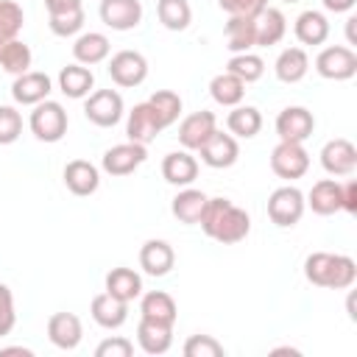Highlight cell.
<instances>
[{"label": "cell", "mask_w": 357, "mask_h": 357, "mask_svg": "<svg viewBox=\"0 0 357 357\" xmlns=\"http://www.w3.org/2000/svg\"><path fill=\"white\" fill-rule=\"evenodd\" d=\"M198 226L204 229L206 237H212L223 245H231V243H240L248 237L251 218L245 209H240L229 198H206V206L201 212Z\"/></svg>", "instance_id": "obj_1"}, {"label": "cell", "mask_w": 357, "mask_h": 357, "mask_svg": "<svg viewBox=\"0 0 357 357\" xmlns=\"http://www.w3.org/2000/svg\"><path fill=\"white\" fill-rule=\"evenodd\" d=\"M304 276L315 287H329V290H346L357 279V262L346 254H329V251H315L304 259Z\"/></svg>", "instance_id": "obj_2"}, {"label": "cell", "mask_w": 357, "mask_h": 357, "mask_svg": "<svg viewBox=\"0 0 357 357\" xmlns=\"http://www.w3.org/2000/svg\"><path fill=\"white\" fill-rule=\"evenodd\" d=\"M28 126H31V134L39 142H59L67 134L70 117H67V112H64V106L59 100L47 98V100L33 106V112L28 117Z\"/></svg>", "instance_id": "obj_3"}, {"label": "cell", "mask_w": 357, "mask_h": 357, "mask_svg": "<svg viewBox=\"0 0 357 357\" xmlns=\"http://www.w3.org/2000/svg\"><path fill=\"white\" fill-rule=\"evenodd\" d=\"M307 204H304V192L293 184H284V187H276L268 198V218L271 223H276L279 229H290L301 220Z\"/></svg>", "instance_id": "obj_4"}, {"label": "cell", "mask_w": 357, "mask_h": 357, "mask_svg": "<svg viewBox=\"0 0 357 357\" xmlns=\"http://www.w3.org/2000/svg\"><path fill=\"white\" fill-rule=\"evenodd\" d=\"M84 114L89 123L100 126V128H112L123 120L126 114V103H123V95L117 89H95L86 95L84 100Z\"/></svg>", "instance_id": "obj_5"}, {"label": "cell", "mask_w": 357, "mask_h": 357, "mask_svg": "<svg viewBox=\"0 0 357 357\" xmlns=\"http://www.w3.org/2000/svg\"><path fill=\"white\" fill-rule=\"evenodd\" d=\"M315 70L326 81H349L357 73V53L346 45H329L315 56Z\"/></svg>", "instance_id": "obj_6"}, {"label": "cell", "mask_w": 357, "mask_h": 357, "mask_svg": "<svg viewBox=\"0 0 357 357\" xmlns=\"http://www.w3.org/2000/svg\"><path fill=\"white\" fill-rule=\"evenodd\" d=\"M106 70H109V78L117 86L131 89V86H139L148 78V59L139 50H117L109 59V67Z\"/></svg>", "instance_id": "obj_7"}, {"label": "cell", "mask_w": 357, "mask_h": 357, "mask_svg": "<svg viewBox=\"0 0 357 357\" xmlns=\"http://www.w3.org/2000/svg\"><path fill=\"white\" fill-rule=\"evenodd\" d=\"M271 170L279 178H301L310 170V153L304 151V142H284L279 139V145L271 151Z\"/></svg>", "instance_id": "obj_8"}, {"label": "cell", "mask_w": 357, "mask_h": 357, "mask_svg": "<svg viewBox=\"0 0 357 357\" xmlns=\"http://www.w3.org/2000/svg\"><path fill=\"white\" fill-rule=\"evenodd\" d=\"M315 131V117L307 106H287L276 114V134L284 142H304Z\"/></svg>", "instance_id": "obj_9"}, {"label": "cell", "mask_w": 357, "mask_h": 357, "mask_svg": "<svg viewBox=\"0 0 357 357\" xmlns=\"http://www.w3.org/2000/svg\"><path fill=\"white\" fill-rule=\"evenodd\" d=\"M145 159H148L145 145H139V142H131V139H128V142L112 145V148L103 153L100 167H103L109 176H128V173H134Z\"/></svg>", "instance_id": "obj_10"}, {"label": "cell", "mask_w": 357, "mask_h": 357, "mask_svg": "<svg viewBox=\"0 0 357 357\" xmlns=\"http://www.w3.org/2000/svg\"><path fill=\"white\" fill-rule=\"evenodd\" d=\"M162 128H165V126H162L159 114L153 112V106H151L148 100L137 103V106L128 112V120H126V137H128L131 142L148 145V142L156 139V134H159Z\"/></svg>", "instance_id": "obj_11"}, {"label": "cell", "mask_w": 357, "mask_h": 357, "mask_svg": "<svg viewBox=\"0 0 357 357\" xmlns=\"http://www.w3.org/2000/svg\"><path fill=\"white\" fill-rule=\"evenodd\" d=\"M201 153V162L206 167H215V170H223V167H231L240 156V145L231 134H223V131H212V137L198 148Z\"/></svg>", "instance_id": "obj_12"}, {"label": "cell", "mask_w": 357, "mask_h": 357, "mask_svg": "<svg viewBox=\"0 0 357 357\" xmlns=\"http://www.w3.org/2000/svg\"><path fill=\"white\" fill-rule=\"evenodd\" d=\"M100 20L112 31H134L142 22L139 0H100Z\"/></svg>", "instance_id": "obj_13"}, {"label": "cell", "mask_w": 357, "mask_h": 357, "mask_svg": "<svg viewBox=\"0 0 357 357\" xmlns=\"http://www.w3.org/2000/svg\"><path fill=\"white\" fill-rule=\"evenodd\" d=\"M50 89H53L50 75L47 73H36V70H28L22 75H14V84H11V95L22 106H36V103L47 100Z\"/></svg>", "instance_id": "obj_14"}, {"label": "cell", "mask_w": 357, "mask_h": 357, "mask_svg": "<svg viewBox=\"0 0 357 357\" xmlns=\"http://www.w3.org/2000/svg\"><path fill=\"white\" fill-rule=\"evenodd\" d=\"M321 165L329 176H351L357 167V148L343 137L329 139L321 148Z\"/></svg>", "instance_id": "obj_15"}, {"label": "cell", "mask_w": 357, "mask_h": 357, "mask_svg": "<svg viewBox=\"0 0 357 357\" xmlns=\"http://www.w3.org/2000/svg\"><path fill=\"white\" fill-rule=\"evenodd\" d=\"M47 337L56 349L73 351L84 337V324L75 312H53L47 318Z\"/></svg>", "instance_id": "obj_16"}, {"label": "cell", "mask_w": 357, "mask_h": 357, "mask_svg": "<svg viewBox=\"0 0 357 357\" xmlns=\"http://www.w3.org/2000/svg\"><path fill=\"white\" fill-rule=\"evenodd\" d=\"M215 128H218V120H215L212 112H204V109L201 112H192L178 126V142H181L184 151H198L212 137Z\"/></svg>", "instance_id": "obj_17"}, {"label": "cell", "mask_w": 357, "mask_h": 357, "mask_svg": "<svg viewBox=\"0 0 357 357\" xmlns=\"http://www.w3.org/2000/svg\"><path fill=\"white\" fill-rule=\"evenodd\" d=\"M176 265V251L167 240H145L139 248V268L148 276H167Z\"/></svg>", "instance_id": "obj_18"}, {"label": "cell", "mask_w": 357, "mask_h": 357, "mask_svg": "<svg viewBox=\"0 0 357 357\" xmlns=\"http://www.w3.org/2000/svg\"><path fill=\"white\" fill-rule=\"evenodd\" d=\"M304 204L315 215H335V212L343 209V184L335 181V178H321V181L312 184Z\"/></svg>", "instance_id": "obj_19"}, {"label": "cell", "mask_w": 357, "mask_h": 357, "mask_svg": "<svg viewBox=\"0 0 357 357\" xmlns=\"http://www.w3.org/2000/svg\"><path fill=\"white\" fill-rule=\"evenodd\" d=\"M284 33H287V20H284V14L279 8L265 6L262 11L254 14V39H257V47L279 45Z\"/></svg>", "instance_id": "obj_20"}, {"label": "cell", "mask_w": 357, "mask_h": 357, "mask_svg": "<svg viewBox=\"0 0 357 357\" xmlns=\"http://www.w3.org/2000/svg\"><path fill=\"white\" fill-rule=\"evenodd\" d=\"M162 176L173 187H190L198 178V159L190 151H173L162 159Z\"/></svg>", "instance_id": "obj_21"}, {"label": "cell", "mask_w": 357, "mask_h": 357, "mask_svg": "<svg viewBox=\"0 0 357 357\" xmlns=\"http://www.w3.org/2000/svg\"><path fill=\"white\" fill-rule=\"evenodd\" d=\"M137 343L145 354H165L173 346V324L139 318L137 324Z\"/></svg>", "instance_id": "obj_22"}, {"label": "cell", "mask_w": 357, "mask_h": 357, "mask_svg": "<svg viewBox=\"0 0 357 357\" xmlns=\"http://www.w3.org/2000/svg\"><path fill=\"white\" fill-rule=\"evenodd\" d=\"M64 184L73 195H92L100 187V170L86 159H73L64 165Z\"/></svg>", "instance_id": "obj_23"}, {"label": "cell", "mask_w": 357, "mask_h": 357, "mask_svg": "<svg viewBox=\"0 0 357 357\" xmlns=\"http://www.w3.org/2000/svg\"><path fill=\"white\" fill-rule=\"evenodd\" d=\"M89 312H92L95 324L103 326V329H120V326L128 321V304L120 301V298H114V296L106 293V290L92 298Z\"/></svg>", "instance_id": "obj_24"}, {"label": "cell", "mask_w": 357, "mask_h": 357, "mask_svg": "<svg viewBox=\"0 0 357 357\" xmlns=\"http://www.w3.org/2000/svg\"><path fill=\"white\" fill-rule=\"evenodd\" d=\"M109 50H112L109 36L100 33V31H86V33H81V36L75 39V45H73V56H75V61L84 64V67H92V64L106 61V59H109Z\"/></svg>", "instance_id": "obj_25"}, {"label": "cell", "mask_w": 357, "mask_h": 357, "mask_svg": "<svg viewBox=\"0 0 357 357\" xmlns=\"http://www.w3.org/2000/svg\"><path fill=\"white\" fill-rule=\"evenodd\" d=\"M307 70H310V56L304 47H284L273 64V73L282 84H298L307 75Z\"/></svg>", "instance_id": "obj_26"}, {"label": "cell", "mask_w": 357, "mask_h": 357, "mask_svg": "<svg viewBox=\"0 0 357 357\" xmlns=\"http://www.w3.org/2000/svg\"><path fill=\"white\" fill-rule=\"evenodd\" d=\"M106 293L131 304L134 298L142 296V276L134 268H112L106 273Z\"/></svg>", "instance_id": "obj_27"}, {"label": "cell", "mask_w": 357, "mask_h": 357, "mask_svg": "<svg viewBox=\"0 0 357 357\" xmlns=\"http://www.w3.org/2000/svg\"><path fill=\"white\" fill-rule=\"evenodd\" d=\"M293 33L301 45H324L329 39V20L321 14V11H301L296 17V25H293Z\"/></svg>", "instance_id": "obj_28"}, {"label": "cell", "mask_w": 357, "mask_h": 357, "mask_svg": "<svg viewBox=\"0 0 357 357\" xmlns=\"http://www.w3.org/2000/svg\"><path fill=\"white\" fill-rule=\"evenodd\" d=\"M92 86H95V75H92L89 67H84V64H78V61L61 67V73H59V89H61L67 98L81 100V98H86V95L92 92Z\"/></svg>", "instance_id": "obj_29"}, {"label": "cell", "mask_w": 357, "mask_h": 357, "mask_svg": "<svg viewBox=\"0 0 357 357\" xmlns=\"http://www.w3.org/2000/svg\"><path fill=\"white\" fill-rule=\"evenodd\" d=\"M206 192H201V190H195V187H184V190H178V195L173 198V204H170V212H173V218L176 220H181V223H187V226H195L198 220H201V212H204V206H206Z\"/></svg>", "instance_id": "obj_30"}, {"label": "cell", "mask_w": 357, "mask_h": 357, "mask_svg": "<svg viewBox=\"0 0 357 357\" xmlns=\"http://www.w3.org/2000/svg\"><path fill=\"white\" fill-rule=\"evenodd\" d=\"M176 301L170 293L165 290H151L142 293L139 298V318H151V321H162V324H176Z\"/></svg>", "instance_id": "obj_31"}, {"label": "cell", "mask_w": 357, "mask_h": 357, "mask_svg": "<svg viewBox=\"0 0 357 357\" xmlns=\"http://www.w3.org/2000/svg\"><path fill=\"white\" fill-rule=\"evenodd\" d=\"M226 128L231 137H240V139H251L259 134L262 128V114L257 106H231L229 117H226Z\"/></svg>", "instance_id": "obj_32"}, {"label": "cell", "mask_w": 357, "mask_h": 357, "mask_svg": "<svg viewBox=\"0 0 357 357\" xmlns=\"http://www.w3.org/2000/svg\"><path fill=\"white\" fill-rule=\"evenodd\" d=\"M223 33H226V47L231 53H245V50L257 47L254 17H229V22L223 25Z\"/></svg>", "instance_id": "obj_33"}, {"label": "cell", "mask_w": 357, "mask_h": 357, "mask_svg": "<svg viewBox=\"0 0 357 357\" xmlns=\"http://www.w3.org/2000/svg\"><path fill=\"white\" fill-rule=\"evenodd\" d=\"M209 95H212V100L215 103H220V106H237V103H243V95H245V84L237 78V75H231V73H218L212 81H209Z\"/></svg>", "instance_id": "obj_34"}, {"label": "cell", "mask_w": 357, "mask_h": 357, "mask_svg": "<svg viewBox=\"0 0 357 357\" xmlns=\"http://www.w3.org/2000/svg\"><path fill=\"white\" fill-rule=\"evenodd\" d=\"M156 17L167 31H184L192 22V8L187 0H156Z\"/></svg>", "instance_id": "obj_35"}, {"label": "cell", "mask_w": 357, "mask_h": 357, "mask_svg": "<svg viewBox=\"0 0 357 357\" xmlns=\"http://www.w3.org/2000/svg\"><path fill=\"white\" fill-rule=\"evenodd\" d=\"M226 73L237 75L243 84H254V81L262 78L265 61H262L257 53H251V50H245V53H231V59L226 61Z\"/></svg>", "instance_id": "obj_36"}, {"label": "cell", "mask_w": 357, "mask_h": 357, "mask_svg": "<svg viewBox=\"0 0 357 357\" xmlns=\"http://www.w3.org/2000/svg\"><path fill=\"white\" fill-rule=\"evenodd\" d=\"M31 61H33V53H31V47H28L25 42H20V39H11L8 45L0 47V67H3L6 73H11V75L28 73V70H31Z\"/></svg>", "instance_id": "obj_37"}, {"label": "cell", "mask_w": 357, "mask_h": 357, "mask_svg": "<svg viewBox=\"0 0 357 357\" xmlns=\"http://www.w3.org/2000/svg\"><path fill=\"white\" fill-rule=\"evenodd\" d=\"M22 22H25L22 6L14 0H0V47L17 39V33L22 31Z\"/></svg>", "instance_id": "obj_38"}, {"label": "cell", "mask_w": 357, "mask_h": 357, "mask_svg": "<svg viewBox=\"0 0 357 357\" xmlns=\"http://www.w3.org/2000/svg\"><path fill=\"white\" fill-rule=\"evenodd\" d=\"M148 103L153 106V112L159 114V120H162L165 128L173 126V123L178 120V114H181V98H178L173 89H156V92L148 98Z\"/></svg>", "instance_id": "obj_39"}, {"label": "cell", "mask_w": 357, "mask_h": 357, "mask_svg": "<svg viewBox=\"0 0 357 357\" xmlns=\"http://www.w3.org/2000/svg\"><path fill=\"white\" fill-rule=\"evenodd\" d=\"M47 25L56 36H75L84 28V8H73V11H61V14H47Z\"/></svg>", "instance_id": "obj_40"}, {"label": "cell", "mask_w": 357, "mask_h": 357, "mask_svg": "<svg viewBox=\"0 0 357 357\" xmlns=\"http://www.w3.org/2000/svg\"><path fill=\"white\" fill-rule=\"evenodd\" d=\"M184 357H223V346L212 335H190L184 343Z\"/></svg>", "instance_id": "obj_41"}, {"label": "cell", "mask_w": 357, "mask_h": 357, "mask_svg": "<svg viewBox=\"0 0 357 357\" xmlns=\"http://www.w3.org/2000/svg\"><path fill=\"white\" fill-rule=\"evenodd\" d=\"M22 134V114L14 106H0V145L17 142Z\"/></svg>", "instance_id": "obj_42"}, {"label": "cell", "mask_w": 357, "mask_h": 357, "mask_svg": "<svg viewBox=\"0 0 357 357\" xmlns=\"http://www.w3.org/2000/svg\"><path fill=\"white\" fill-rule=\"evenodd\" d=\"M17 324V312H14V293L8 284L0 282V337H6Z\"/></svg>", "instance_id": "obj_43"}, {"label": "cell", "mask_w": 357, "mask_h": 357, "mask_svg": "<svg viewBox=\"0 0 357 357\" xmlns=\"http://www.w3.org/2000/svg\"><path fill=\"white\" fill-rule=\"evenodd\" d=\"M131 354H134V343L128 337H120V335L106 337L95 349V357H131Z\"/></svg>", "instance_id": "obj_44"}, {"label": "cell", "mask_w": 357, "mask_h": 357, "mask_svg": "<svg viewBox=\"0 0 357 357\" xmlns=\"http://www.w3.org/2000/svg\"><path fill=\"white\" fill-rule=\"evenodd\" d=\"M218 6L229 17H254L257 11H262L268 6V0H218Z\"/></svg>", "instance_id": "obj_45"}, {"label": "cell", "mask_w": 357, "mask_h": 357, "mask_svg": "<svg viewBox=\"0 0 357 357\" xmlns=\"http://www.w3.org/2000/svg\"><path fill=\"white\" fill-rule=\"evenodd\" d=\"M343 212H349V215L357 212V181L354 178H349L343 184Z\"/></svg>", "instance_id": "obj_46"}, {"label": "cell", "mask_w": 357, "mask_h": 357, "mask_svg": "<svg viewBox=\"0 0 357 357\" xmlns=\"http://www.w3.org/2000/svg\"><path fill=\"white\" fill-rule=\"evenodd\" d=\"M47 14H61V11H73V8H84L81 0H45Z\"/></svg>", "instance_id": "obj_47"}, {"label": "cell", "mask_w": 357, "mask_h": 357, "mask_svg": "<svg viewBox=\"0 0 357 357\" xmlns=\"http://www.w3.org/2000/svg\"><path fill=\"white\" fill-rule=\"evenodd\" d=\"M357 0H324V8L326 11H335V14H343V11H351Z\"/></svg>", "instance_id": "obj_48"}, {"label": "cell", "mask_w": 357, "mask_h": 357, "mask_svg": "<svg viewBox=\"0 0 357 357\" xmlns=\"http://www.w3.org/2000/svg\"><path fill=\"white\" fill-rule=\"evenodd\" d=\"M0 354L6 357V354H22V357H31L33 351L31 349H22V346H11V349H0Z\"/></svg>", "instance_id": "obj_49"}, {"label": "cell", "mask_w": 357, "mask_h": 357, "mask_svg": "<svg viewBox=\"0 0 357 357\" xmlns=\"http://www.w3.org/2000/svg\"><path fill=\"white\" fill-rule=\"evenodd\" d=\"M354 22H357V17H349V20H346V36H349V45H354Z\"/></svg>", "instance_id": "obj_50"}, {"label": "cell", "mask_w": 357, "mask_h": 357, "mask_svg": "<svg viewBox=\"0 0 357 357\" xmlns=\"http://www.w3.org/2000/svg\"><path fill=\"white\" fill-rule=\"evenodd\" d=\"M284 3H298V0H284Z\"/></svg>", "instance_id": "obj_51"}]
</instances>
